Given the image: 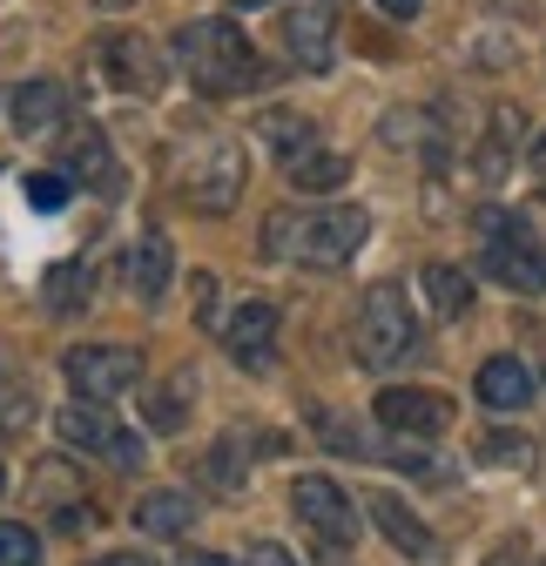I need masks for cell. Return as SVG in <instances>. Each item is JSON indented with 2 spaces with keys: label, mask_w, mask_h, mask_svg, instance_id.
Masks as SVG:
<instances>
[{
  "label": "cell",
  "mask_w": 546,
  "mask_h": 566,
  "mask_svg": "<svg viewBox=\"0 0 546 566\" xmlns=\"http://www.w3.org/2000/svg\"><path fill=\"white\" fill-rule=\"evenodd\" d=\"M371 237V217L358 202H330V209H270L263 217V256H284L304 270H345Z\"/></svg>",
  "instance_id": "6da1fadb"
},
{
  "label": "cell",
  "mask_w": 546,
  "mask_h": 566,
  "mask_svg": "<svg viewBox=\"0 0 546 566\" xmlns=\"http://www.w3.org/2000/svg\"><path fill=\"white\" fill-rule=\"evenodd\" d=\"M176 61H182L189 88H202L210 102H223V95L256 82V48H250V34L237 21H189V28H176Z\"/></svg>",
  "instance_id": "7a4b0ae2"
},
{
  "label": "cell",
  "mask_w": 546,
  "mask_h": 566,
  "mask_svg": "<svg viewBox=\"0 0 546 566\" xmlns=\"http://www.w3.org/2000/svg\"><path fill=\"white\" fill-rule=\"evenodd\" d=\"M243 176H250V163L230 135H196V142H176L169 149V189L189 209H202V217H223L243 196Z\"/></svg>",
  "instance_id": "3957f363"
},
{
  "label": "cell",
  "mask_w": 546,
  "mask_h": 566,
  "mask_svg": "<svg viewBox=\"0 0 546 566\" xmlns=\"http://www.w3.org/2000/svg\"><path fill=\"white\" fill-rule=\"evenodd\" d=\"M480 270L506 291H546V250L526 230V217H506V209H480Z\"/></svg>",
  "instance_id": "277c9868"
},
{
  "label": "cell",
  "mask_w": 546,
  "mask_h": 566,
  "mask_svg": "<svg viewBox=\"0 0 546 566\" xmlns=\"http://www.w3.org/2000/svg\"><path fill=\"white\" fill-rule=\"evenodd\" d=\"M351 337H358V358H365L371 371H391V365L412 358L419 317H412V304H405L398 283H371L365 304H358V331H351Z\"/></svg>",
  "instance_id": "5b68a950"
},
{
  "label": "cell",
  "mask_w": 546,
  "mask_h": 566,
  "mask_svg": "<svg viewBox=\"0 0 546 566\" xmlns=\"http://www.w3.org/2000/svg\"><path fill=\"white\" fill-rule=\"evenodd\" d=\"M61 378H67V391H75L82 405H108L128 385H143V350H128V344H75V350H61Z\"/></svg>",
  "instance_id": "8992f818"
},
{
  "label": "cell",
  "mask_w": 546,
  "mask_h": 566,
  "mask_svg": "<svg viewBox=\"0 0 546 566\" xmlns=\"http://www.w3.org/2000/svg\"><path fill=\"white\" fill-rule=\"evenodd\" d=\"M54 432H61V446H75V452H88V459H108V465H143L149 459V446H143V432H128V424H115L102 405H67V411H54Z\"/></svg>",
  "instance_id": "52a82bcc"
},
{
  "label": "cell",
  "mask_w": 546,
  "mask_h": 566,
  "mask_svg": "<svg viewBox=\"0 0 546 566\" xmlns=\"http://www.w3.org/2000/svg\"><path fill=\"white\" fill-rule=\"evenodd\" d=\"M291 513L324 539V546H351L358 539V506H351V492L337 485V479H324V472H304L297 485H291Z\"/></svg>",
  "instance_id": "ba28073f"
},
{
  "label": "cell",
  "mask_w": 546,
  "mask_h": 566,
  "mask_svg": "<svg viewBox=\"0 0 546 566\" xmlns=\"http://www.w3.org/2000/svg\"><path fill=\"white\" fill-rule=\"evenodd\" d=\"M378 424L385 432H398V439H439L445 424H452V398L445 391H419V385H391V391H378Z\"/></svg>",
  "instance_id": "9c48e42d"
},
{
  "label": "cell",
  "mask_w": 546,
  "mask_h": 566,
  "mask_svg": "<svg viewBox=\"0 0 546 566\" xmlns=\"http://www.w3.org/2000/svg\"><path fill=\"white\" fill-rule=\"evenodd\" d=\"M102 75H108V88H122V95H135V102H156L162 95V54L143 41V34H108L102 41Z\"/></svg>",
  "instance_id": "30bf717a"
},
{
  "label": "cell",
  "mask_w": 546,
  "mask_h": 566,
  "mask_svg": "<svg viewBox=\"0 0 546 566\" xmlns=\"http://www.w3.org/2000/svg\"><path fill=\"white\" fill-rule=\"evenodd\" d=\"M277 28H284V54L304 67V75H324V67L337 61V21H330V8L324 0H291V8L277 14Z\"/></svg>",
  "instance_id": "8fae6325"
},
{
  "label": "cell",
  "mask_w": 546,
  "mask_h": 566,
  "mask_svg": "<svg viewBox=\"0 0 546 566\" xmlns=\"http://www.w3.org/2000/svg\"><path fill=\"white\" fill-rule=\"evenodd\" d=\"M217 331L237 350V365H263L270 358V337H277V304H270V297H243Z\"/></svg>",
  "instance_id": "7c38bea8"
},
{
  "label": "cell",
  "mask_w": 546,
  "mask_h": 566,
  "mask_svg": "<svg viewBox=\"0 0 546 566\" xmlns=\"http://www.w3.org/2000/svg\"><path fill=\"white\" fill-rule=\"evenodd\" d=\"M365 513L378 520V533H385V539H391L405 559H432V553H439V539L426 533V520H419L412 506H405L398 492H371V500H365Z\"/></svg>",
  "instance_id": "4fadbf2b"
},
{
  "label": "cell",
  "mask_w": 546,
  "mask_h": 566,
  "mask_svg": "<svg viewBox=\"0 0 546 566\" xmlns=\"http://www.w3.org/2000/svg\"><path fill=\"white\" fill-rule=\"evenodd\" d=\"M169 270H176L169 237H162V230H143V243L128 250V291L143 297V304H156V297L169 291Z\"/></svg>",
  "instance_id": "5bb4252c"
},
{
  "label": "cell",
  "mask_w": 546,
  "mask_h": 566,
  "mask_svg": "<svg viewBox=\"0 0 546 566\" xmlns=\"http://www.w3.org/2000/svg\"><path fill=\"white\" fill-rule=\"evenodd\" d=\"M256 142H270V149L284 156V169H291L297 156L317 149V122H311V115H291V108H263V115H256Z\"/></svg>",
  "instance_id": "9a60e30c"
},
{
  "label": "cell",
  "mask_w": 546,
  "mask_h": 566,
  "mask_svg": "<svg viewBox=\"0 0 546 566\" xmlns=\"http://www.w3.org/2000/svg\"><path fill=\"white\" fill-rule=\"evenodd\" d=\"M189 520H196L189 492H143V500H135V526H143L149 539H182Z\"/></svg>",
  "instance_id": "2e32d148"
},
{
  "label": "cell",
  "mask_w": 546,
  "mask_h": 566,
  "mask_svg": "<svg viewBox=\"0 0 546 566\" xmlns=\"http://www.w3.org/2000/svg\"><path fill=\"white\" fill-rule=\"evenodd\" d=\"M480 398H486L493 411H526V398H533L526 365H519V358H486V365H480Z\"/></svg>",
  "instance_id": "e0dca14e"
},
{
  "label": "cell",
  "mask_w": 546,
  "mask_h": 566,
  "mask_svg": "<svg viewBox=\"0 0 546 566\" xmlns=\"http://www.w3.org/2000/svg\"><path fill=\"white\" fill-rule=\"evenodd\" d=\"M88 297H95V270H88V263H54L48 283H41V304H48L54 317L88 311Z\"/></svg>",
  "instance_id": "ac0fdd59"
},
{
  "label": "cell",
  "mask_w": 546,
  "mask_h": 566,
  "mask_svg": "<svg viewBox=\"0 0 546 566\" xmlns=\"http://www.w3.org/2000/svg\"><path fill=\"white\" fill-rule=\"evenodd\" d=\"M61 108H67L61 82H21V88H14V128H21V135H48V128L61 122Z\"/></svg>",
  "instance_id": "d6986e66"
},
{
  "label": "cell",
  "mask_w": 546,
  "mask_h": 566,
  "mask_svg": "<svg viewBox=\"0 0 546 566\" xmlns=\"http://www.w3.org/2000/svg\"><path fill=\"white\" fill-rule=\"evenodd\" d=\"M419 291H426L432 317H465V311H472V276H465V270H452V263H426Z\"/></svg>",
  "instance_id": "ffe728a7"
},
{
  "label": "cell",
  "mask_w": 546,
  "mask_h": 566,
  "mask_svg": "<svg viewBox=\"0 0 546 566\" xmlns=\"http://www.w3.org/2000/svg\"><path fill=\"white\" fill-rule=\"evenodd\" d=\"M243 479H250V446L237 432L202 452V485H210V492H243Z\"/></svg>",
  "instance_id": "44dd1931"
},
{
  "label": "cell",
  "mask_w": 546,
  "mask_h": 566,
  "mask_svg": "<svg viewBox=\"0 0 546 566\" xmlns=\"http://www.w3.org/2000/svg\"><path fill=\"white\" fill-rule=\"evenodd\" d=\"M61 156H67V169H82V182H115V156H108V142L95 135V128H75L61 142Z\"/></svg>",
  "instance_id": "7402d4cb"
},
{
  "label": "cell",
  "mask_w": 546,
  "mask_h": 566,
  "mask_svg": "<svg viewBox=\"0 0 546 566\" xmlns=\"http://www.w3.org/2000/svg\"><path fill=\"white\" fill-rule=\"evenodd\" d=\"M284 176H291L304 196H317V189H345V182H351V163H345V156H324V149H311V156H297Z\"/></svg>",
  "instance_id": "603a6c76"
},
{
  "label": "cell",
  "mask_w": 546,
  "mask_h": 566,
  "mask_svg": "<svg viewBox=\"0 0 546 566\" xmlns=\"http://www.w3.org/2000/svg\"><path fill=\"white\" fill-rule=\"evenodd\" d=\"M196 398V385H189V371L182 378H169L162 391H149V424H156V432H176V424H182V405Z\"/></svg>",
  "instance_id": "cb8c5ba5"
},
{
  "label": "cell",
  "mask_w": 546,
  "mask_h": 566,
  "mask_svg": "<svg viewBox=\"0 0 546 566\" xmlns=\"http://www.w3.org/2000/svg\"><path fill=\"white\" fill-rule=\"evenodd\" d=\"M480 465L526 472V465H533V439H519V432H493V439H480Z\"/></svg>",
  "instance_id": "d4e9b609"
},
{
  "label": "cell",
  "mask_w": 546,
  "mask_h": 566,
  "mask_svg": "<svg viewBox=\"0 0 546 566\" xmlns=\"http://www.w3.org/2000/svg\"><path fill=\"white\" fill-rule=\"evenodd\" d=\"M34 385H21V378H8L0 385V432H21V424H34Z\"/></svg>",
  "instance_id": "484cf974"
},
{
  "label": "cell",
  "mask_w": 546,
  "mask_h": 566,
  "mask_svg": "<svg viewBox=\"0 0 546 566\" xmlns=\"http://www.w3.org/2000/svg\"><path fill=\"white\" fill-rule=\"evenodd\" d=\"M21 196H28V209H41V217H54V209L67 202V176H54V169H34V176L21 182Z\"/></svg>",
  "instance_id": "4316f807"
},
{
  "label": "cell",
  "mask_w": 546,
  "mask_h": 566,
  "mask_svg": "<svg viewBox=\"0 0 546 566\" xmlns=\"http://www.w3.org/2000/svg\"><path fill=\"white\" fill-rule=\"evenodd\" d=\"M34 559H41V539L21 520H0V566H34Z\"/></svg>",
  "instance_id": "83f0119b"
},
{
  "label": "cell",
  "mask_w": 546,
  "mask_h": 566,
  "mask_svg": "<svg viewBox=\"0 0 546 566\" xmlns=\"http://www.w3.org/2000/svg\"><path fill=\"white\" fill-rule=\"evenodd\" d=\"M88 526H102L88 500H67V506H54V533H88Z\"/></svg>",
  "instance_id": "f1b7e54d"
},
{
  "label": "cell",
  "mask_w": 546,
  "mask_h": 566,
  "mask_svg": "<svg viewBox=\"0 0 546 566\" xmlns=\"http://www.w3.org/2000/svg\"><path fill=\"white\" fill-rule=\"evenodd\" d=\"M237 566H297V559H291L284 546H270V539H256V546H250V553H243Z\"/></svg>",
  "instance_id": "f546056e"
},
{
  "label": "cell",
  "mask_w": 546,
  "mask_h": 566,
  "mask_svg": "<svg viewBox=\"0 0 546 566\" xmlns=\"http://www.w3.org/2000/svg\"><path fill=\"white\" fill-rule=\"evenodd\" d=\"M196 297H202L196 317H202V324H217V304H210V297H217V283H210V276H196Z\"/></svg>",
  "instance_id": "4dcf8cb0"
},
{
  "label": "cell",
  "mask_w": 546,
  "mask_h": 566,
  "mask_svg": "<svg viewBox=\"0 0 546 566\" xmlns=\"http://www.w3.org/2000/svg\"><path fill=\"white\" fill-rule=\"evenodd\" d=\"M378 8H385V14H391V21H412V14H419V8H426V0H378Z\"/></svg>",
  "instance_id": "1f68e13d"
},
{
  "label": "cell",
  "mask_w": 546,
  "mask_h": 566,
  "mask_svg": "<svg viewBox=\"0 0 546 566\" xmlns=\"http://www.w3.org/2000/svg\"><path fill=\"white\" fill-rule=\"evenodd\" d=\"M95 566H156L149 553H108V559H95Z\"/></svg>",
  "instance_id": "d6a6232c"
},
{
  "label": "cell",
  "mask_w": 546,
  "mask_h": 566,
  "mask_svg": "<svg viewBox=\"0 0 546 566\" xmlns=\"http://www.w3.org/2000/svg\"><path fill=\"white\" fill-rule=\"evenodd\" d=\"M533 182H539V196H546V142H533Z\"/></svg>",
  "instance_id": "836d02e7"
},
{
  "label": "cell",
  "mask_w": 546,
  "mask_h": 566,
  "mask_svg": "<svg viewBox=\"0 0 546 566\" xmlns=\"http://www.w3.org/2000/svg\"><path fill=\"white\" fill-rule=\"evenodd\" d=\"M182 566H230L223 553H182Z\"/></svg>",
  "instance_id": "e575fe53"
},
{
  "label": "cell",
  "mask_w": 546,
  "mask_h": 566,
  "mask_svg": "<svg viewBox=\"0 0 546 566\" xmlns=\"http://www.w3.org/2000/svg\"><path fill=\"white\" fill-rule=\"evenodd\" d=\"M486 566H519V546H500V553H493Z\"/></svg>",
  "instance_id": "d590c367"
},
{
  "label": "cell",
  "mask_w": 546,
  "mask_h": 566,
  "mask_svg": "<svg viewBox=\"0 0 546 566\" xmlns=\"http://www.w3.org/2000/svg\"><path fill=\"white\" fill-rule=\"evenodd\" d=\"M0 492H8V472H0Z\"/></svg>",
  "instance_id": "8d00e7d4"
},
{
  "label": "cell",
  "mask_w": 546,
  "mask_h": 566,
  "mask_svg": "<svg viewBox=\"0 0 546 566\" xmlns=\"http://www.w3.org/2000/svg\"><path fill=\"white\" fill-rule=\"evenodd\" d=\"M539 566H546V559H539Z\"/></svg>",
  "instance_id": "74e56055"
}]
</instances>
